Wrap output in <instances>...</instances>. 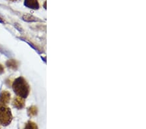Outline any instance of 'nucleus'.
Returning <instances> with one entry per match:
<instances>
[{"mask_svg":"<svg viewBox=\"0 0 146 129\" xmlns=\"http://www.w3.org/2000/svg\"><path fill=\"white\" fill-rule=\"evenodd\" d=\"M11 98V94L8 91H4L0 95V103L2 104H7Z\"/></svg>","mask_w":146,"mask_h":129,"instance_id":"nucleus-5","label":"nucleus"},{"mask_svg":"<svg viewBox=\"0 0 146 129\" xmlns=\"http://www.w3.org/2000/svg\"><path fill=\"white\" fill-rule=\"evenodd\" d=\"M25 128H36L37 126L36 125V124L33 123V122H28V123L27 124V125L25 126Z\"/></svg>","mask_w":146,"mask_h":129,"instance_id":"nucleus-9","label":"nucleus"},{"mask_svg":"<svg viewBox=\"0 0 146 129\" xmlns=\"http://www.w3.org/2000/svg\"><path fill=\"white\" fill-rule=\"evenodd\" d=\"M13 115L11 110L5 104L0 103V124L3 126H7L11 123Z\"/></svg>","mask_w":146,"mask_h":129,"instance_id":"nucleus-2","label":"nucleus"},{"mask_svg":"<svg viewBox=\"0 0 146 129\" xmlns=\"http://www.w3.org/2000/svg\"><path fill=\"white\" fill-rule=\"evenodd\" d=\"M25 5L31 9H38L39 3L37 0H25Z\"/></svg>","mask_w":146,"mask_h":129,"instance_id":"nucleus-3","label":"nucleus"},{"mask_svg":"<svg viewBox=\"0 0 146 129\" xmlns=\"http://www.w3.org/2000/svg\"><path fill=\"white\" fill-rule=\"evenodd\" d=\"M7 66L12 69H16L18 67V64L15 60H9L7 62Z\"/></svg>","mask_w":146,"mask_h":129,"instance_id":"nucleus-6","label":"nucleus"},{"mask_svg":"<svg viewBox=\"0 0 146 129\" xmlns=\"http://www.w3.org/2000/svg\"><path fill=\"white\" fill-rule=\"evenodd\" d=\"M37 114V108L35 106H31L28 109V114L29 116H34Z\"/></svg>","mask_w":146,"mask_h":129,"instance_id":"nucleus-7","label":"nucleus"},{"mask_svg":"<svg viewBox=\"0 0 146 129\" xmlns=\"http://www.w3.org/2000/svg\"><path fill=\"white\" fill-rule=\"evenodd\" d=\"M10 1H18V0H10Z\"/></svg>","mask_w":146,"mask_h":129,"instance_id":"nucleus-11","label":"nucleus"},{"mask_svg":"<svg viewBox=\"0 0 146 129\" xmlns=\"http://www.w3.org/2000/svg\"><path fill=\"white\" fill-rule=\"evenodd\" d=\"M4 72V68L3 67V65L0 64V74H2Z\"/></svg>","mask_w":146,"mask_h":129,"instance_id":"nucleus-10","label":"nucleus"},{"mask_svg":"<svg viewBox=\"0 0 146 129\" xmlns=\"http://www.w3.org/2000/svg\"><path fill=\"white\" fill-rule=\"evenodd\" d=\"M13 105L18 109H22L25 106V101L24 98L20 97H17L14 99Z\"/></svg>","mask_w":146,"mask_h":129,"instance_id":"nucleus-4","label":"nucleus"},{"mask_svg":"<svg viewBox=\"0 0 146 129\" xmlns=\"http://www.w3.org/2000/svg\"><path fill=\"white\" fill-rule=\"evenodd\" d=\"M23 19L25 21H27V22H35V21H36V18L33 16L31 15H24L23 16Z\"/></svg>","mask_w":146,"mask_h":129,"instance_id":"nucleus-8","label":"nucleus"},{"mask_svg":"<svg viewBox=\"0 0 146 129\" xmlns=\"http://www.w3.org/2000/svg\"><path fill=\"white\" fill-rule=\"evenodd\" d=\"M13 89L16 95L23 98H27L29 93V86L23 77H19L14 81Z\"/></svg>","mask_w":146,"mask_h":129,"instance_id":"nucleus-1","label":"nucleus"}]
</instances>
